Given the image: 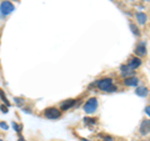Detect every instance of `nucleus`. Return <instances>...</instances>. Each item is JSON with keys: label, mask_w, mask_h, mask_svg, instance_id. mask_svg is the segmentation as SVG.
<instances>
[{"label": "nucleus", "mask_w": 150, "mask_h": 141, "mask_svg": "<svg viewBox=\"0 0 150 141\" xmlns=\"http://www.w3.org/2000/svg\"><path fill=\"white\" fill-rule=\"evenodd\" d=\"M98 87L103 91H115L116 87L112 85V80L109 78H105V79H100L99 81L96 82Z\"/></svg>", "instance_id": "1"}, {"label": "nucleus", "mask_w": 150, "mask_h": 141, "mask_svg": "<svg viewBox=\"0 0 150 141\" xmlns=\"http://www.w3.org/2000/svg\"><path fill=\"white\" fill-rule=\"evenodd\" d=\"M44 115H45V117H48V119L55 120V119H59L62 112H60V110L56 109V107H48V109L44 111Z\"/></svg>", "instance_id": "2"}, {"label": "nucleus", "mask_w": 150, "mask_h": 141, "mask_svg": "<svg viewBox=\"0 0 150 141\" xmlns=\"http://www.w3.org/2000/svg\"><path fill=\"white\" fill-rule=\"evenodd\" d=\"M96 107H98V100L93 97L90 100H88V102L84 105V111L88 112V114H93L96 110Z\"/></svg>", "instance_id": "3"}, {"label": "nucleus", "mask_w": 150, "mask_h": 141, "mask_svg": "<svg viewBox=\"0 0 150 141\" xmlns=\"http://www.w3.org/2000/svg\"><path fill=\"white\" fill-rule=\"evenodd\" d=\"M0 10H1L3 15H9L14 10V5L10 1H3L1 5H0Z\"/></svg>", "instance_id": "4"}, {"label": "nucleus", "mask_w": 150, "mask_h": 141, "mask_svg": "<svg viewBox=\"0 0 150 141\" xmlns=\"http://www.w3.org/2000/svg\"><path fill=\"white\" fill-rule=\"evenodd\" d=\"M135 53H137L138 55H140V56H143V55L146 54V45H145V43L138 44L137 49H135Z\"/></svg>", "instance_id": "5"}, {"label": "nucleus", "mask_w": 150, "mask_h": 141, "mask_svg": "<svg viewBox=\"0 0 150 141\" xmlns=\"http://www.w3.org/2000/svg\"><path fill=\"white\" fill-rule=\"evenodd\" d=\"M150 124H149V120H145L142 123V126H140V134L143 135H148L149 134V130H150Z\"/></svg>", "instance_id": "6"}, {"label": "nucleus", "mask_w": 150, "mask_h": 141, "mask_svg": "<svg viewBox=\"0 0 150 141\" xmlns=\"http://www.w3.org/2000/svg\"><path fill=\"white\" fill-rule=\"evenodd\" d=\"M140 65H142V60H140L139 58H133V59H130V63H129V66L135 70V69H138Z\"/></svg>", "instance_id": "7"}, {"label": "nucleus", "mask_w": 150, "mask_h": 141, "mask_svg": "<svg viewBox=\"0 0 150 141\" xmlns=\"http://www.w3.org/2000/svg\"><path fill=\"white\" fill-rule=\"evenodd\" d=\"M139 82V80L137 78H126L124 80V84L126 86H137Z\"/></svg>", "instance_id": "8"}, {"label": "nucleus", "mask_w": 150, "mask_h": 141, "mask_svg": "<svg viewBox=\"0 0 150 141\" xmlns=\"http://www.w3.org/2000/svg\"><path fill=\"white\" fill-rule=\"evenodd\" d=\"M121 73H123V75H125V76H128V75H131L134 73V70L131 69L129 65H125V66H121Z\"/></svg>", "instance_id": "9"}, {"label": "nucleus", "mask_w": 150, "mask_h": 141, "mask_svg": "<svg viewBox=\"0 0 150 141\" xmlns=\"http://www.w3.org/2000/svg\"><path fill=\"white\" fill-rule=\"evenodd\" d=\"M137 19H138V21L140 23V24H145L146 23V15H145L144 13H138L137 14Z\"/></svg>", "instance_id": "10"}, {"label": "nucleus", "mask_w": 150, "mask_h": 141, "mask_svg": "<svg viewBox=\"0 0 150 141\" xmlns=\"http://www.w3.org/2000/svg\"><path fill=\"white\" fill-rule=\"evenodd\" d=\"M135 92H137L139 96H146L148 95V89L146 87H138L137 90H135Z\"/></svg>", "instance_id": "11"}, {"label": "nucleus", "mask_w": 150, "mask_h": 141, "mask_svg": "<svg viewBox=\"0 0 150 141\" xmlns=\"http://www.w3.org/2000/svg\"><path fill=\"white\" fill-rule=\"evenodd\" d=\"M74 102H75L74 100H70L69 102H67V104H65V102H64V104L62 105V109H63V110H67V109H69L70 106H73V105H74Z\"/></svg>", "instance_id": "12"}, {"label": "nucleus", "mask_w": 150, "mask_h": 141, "mask_svg": "<svg viewBox=\"0 0 150 141\" xmlns=\"http://www.w3.org/2000/svg\"><path fill=\"white\" fill-rule=\"evenodd\" d=\"M130 27H131V29H133V32H134V34L139 35V30H138V27H137V26H134L133 24H131V25H130Z\"/></svg>", "instance_id": "13"}, {"label": "nucleus", "mask_w": 150, "mask_h": 141, "mask_svg": "<svg viewBox=\"0 0 150 141\" xmlns=\"http://www.w3.org/2000/svg\"><path fill=\"white\" fill-rule=\"evenodd\" d=\"M0 96H1L3 101H4V102H6V105H9V102H8V100H6V97L4 96V94H3V91H1V90H0Z\"/></svg>", "instance_id": "14"}, {"label": "nucleus", "mask_w": 150, "mask_h": 141, "mask_svg": "<svg viewBox=\"0 0 150 141\" xmlns=\"http://www.w3.org/2000/svg\"><path fill=\"white\" fill-rule=\"evenodd\" d=\"M0 126H1L3 129H5V130L8 129V125H6V124H4V123H0Z\"/></svg>", "instance_id": "15"}, {"label": "nucleus", "mask_w": 150, "mask_h": 141, "mask_svg": "<svg viewBox=\"0 0 150 141\" xmlns=\"http://www.w3.org/2000/svg\"><path fill=\"white\" fill-rule=\"evenodd\" d=\"M1 110H3L4 112H8V110H6V107H5V106H1Z\"/></svg>", "instance_id": "16"}, {"label": "nucleus", "mask_w": 150, "mask_h": 141, "mask_svg": "<svg viewBox=\"0 0 150 141\" xmlns=\"http://www.w3.org/2000/svg\"><path fill=\"white\" fill-rule=\"evenodd\" d=\"M0 141H3V140H1V139H0Z\"/></svg>", "instance_id": "17"}]
</instances>
